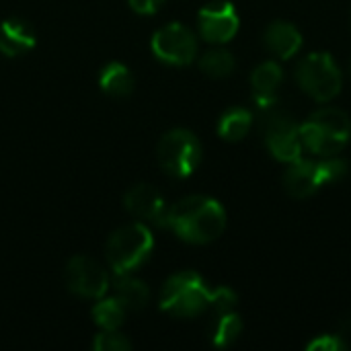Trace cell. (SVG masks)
<instances>
[{"label":"cell","mask_w":351,"mask_h":351,"mask_svg":"<svg viewBox=\"0 0 351 351\" xmlns=\"http://www.w3.org/2000/svg\"><path fill=\"white\" fill-rule=\"evenodd\" d=\"M237 296L228 288L210 290L202 276L183 271L167 280L160 292V308L177 319H191L212 308L214 313L232 311Z\"/></svg>","instance_id":"cell-1"},{"label":"cell","mask_w":351,"mask_h":351,"mask_svg":"<svg viewBox=\"0 0 351 351\" xmlns=\"http://www.w3.org/2000/svg\"><path fill=\"white\" fill-rule=\"evenodd\" d=\"M167 228H171L179 239L187 243L206 245L216 241L224 232L226 212L212 197L191 195L169 208Z\"/></svg>","instance_id":"cell-2"},{"label":"cell","mask_w":351,"mask_h":351,"mask_svg":"<svg viewBox=\"0 0 351 351\" xmlns=\"http://www.w3.org/2000/svg\"><path fill=\"white\" fill-rule=\"evenodd\" d=\"M351 136L350 117L335 107H323L315 111L302 125V146L317 156H333L341 152Z\"/></svg>","instance_id":"cell-3"},{"label":"cell","mask_w":351,"mask_h":351,"mask_svg":"<svg viewBox=\"0 0 351 351\" xmlns=\"http://www.w3.org/2000/svg\"><path fill=\"white\" fill-rule=\"evenodd\" d=\"M154 249V239L144 222H134L115 230L107 241V261L109 267L119 274H132L142 267Z\"/></svg>","instance_id":"cell-4"},{"label":"cell","mask_w":351,"mask_h":351,"mask_svg":"<svg viewBox=\"0 0 351 351\" xmlns=\"http://www.w3.org/2000/svg\"><path fill=\"white\" fill-rule=\"evenodd\" d=\"M348 173V162L341 158L325 156L323 160H296L284 175V187L286 191L296 197H308L315 191H319L323 185L343 179Z\"/></svg>","instance_id":"cell-5"},{"label":"cell","mask_w":351,"mask_h":351,"mask_svg":"<svg viewBox=\"0 0 351 351\" xmlns=\"http://www.w3.org/2000/svg\"><path fill=\"white\" fill-rule=\"evenodd\" d=\"M296 80L315 101L327 103L341 90V70L329 53H308L296 66Z\"/></svg>","instance_id":"cell-6"},{"label":"cell","mask_w":351,"mask_h":351,"mask_svg":"<svg viewBox=\"0 0 351 351\" xmlns=\"http://www.w3.org/2000/svg\"><path fill=\"white\" fill-rule=\"evenodd\" d=\"M156 156L165 173L177 179H185L197 169L202 160V144L189 130H171L160 138Z\"/></svg>","instance_id":"cell-7"},{"label":"cell","mask_w":351,"mask_h":351,"mask_svg":"<svg viewBox=\"0 0 351 351\" xmlns=\"http://www.w3.org/2000/svg\"><path fill=\"white\" fill-rule=\"evenodd\" d=\"M263 140L267 150L282 162H296L302 158V138H300V125H296V121L282 113L276 111L274 107L267 109V113L263 115Z\"/></svg>","instance_id":"cell-8"},{"label":"cell","mask_w":351,"mask_h":351,"mask_svg":"<svg viewBox=\"0 0 351 351\" xmlns=\"http://www.w3.org/2000/svg\"><path fill=\"white\" fill-rule=\"evenodd\" d=\"M152 51L167 64L187 66L197 56V39L185 25L171 23L152 35Z\"/></svg>","instance_id":"cell-9"},{"label":"cell","mask_w":351,"mask_h":351,"mask_svg":"<svg viewBox=\"0 0 351 351\" xmlns=\"http://www.w3.org/2000/svg\"><path fill=\"white\" fill-rule=\"evenodd\" d=\"M66 284L76 296L99 300L109 290V276L95 259L76 255L66 265Z\"/></svg>","instance_id":"cell-10"},{"label":"cell","mask_w":351,"mask_h":351,"mask_svg":"<svg viewBox=\"0 0 351 351\" xmlns=\"http://www.w3.org/2000/svg\"><path fill=\"white\" fill-rule=\"evenodd\" d=\"M199 35L210 43H226L239 31V14L226 0L206 4L197 14Z\"/></svg>","instance_id":"cell-11"},{"label":"cell","mask_w":351,"mask_h":351,"mask_svg":"<svg viewBox=\"0 0 351 351\" xmlns=\"http://www.w3.org/2000/svg\"><path fill=\"white\" fill-rule=\"evenodd\" d=\"M125 210L142 222H150L156 226H167L169 208L162 195L152 185H136L125 193Z\"/></svg>","instance_id":"cell-12"},{"label":"cell","mask_w":351,"mask_h":351,"mask_svg":"<svg viewBox=\"0 0 351 351\" xmlns=\"http://www.w3.org/2000/svg\"><path fill=\"white\" fill-rule=\"evenodd\" d=\"M282 78H284V72L280 68V64L276 62H263L261 66H257L251 74V84H253V97H255V103L267 111L271 107H276V93H278V86L282 84Z\"/></svg>","instance_id":"cell-13"},{"label":"cell","mask_w":351,"mask_h":351,"mask_svg":"<svg viewBox=\"0 0 351 351\" xmlns=\"http://www.w3.org/2000/svg\"><path fill=\"white\" fill-rule=\"evenodd\" d=\"M263 41H265V47L269 51H274L282 60H288V58L296 56V51L302 47V35H300V31L294 25L284 23V21L271 23L265 29Z\"/></svg>","instance_id":"cell-14"},{"label":"cell","mask_w":351,"mask_h":351,"mask_svg":"<svg viewBox=\"0 0 351 351\" xmlns=\"http://www.w3.org/2000/svg\"><path fill=\"white\" fill-rule=\"evenodd\" d=\"M35 45V33L21 19H6L0 25V51L8 58L21 56Z\"/></svg>","instance_id":"cell-15"},{"label":"cell","mask_w":351,"mask_h":351,"mask_svg":"<svg viewBox=\"0 0 351 351\" xmlns=\"http://www.w3.org/2000/svg\"><path fill=\"white\" fill-rule=\"evenodd\" d=\"M115 298L125 306V311H142L148 304L150 292L142 280L132 278V274H119L115 282Z\"/></svg>","instance_id":"cell-16"},{"label":"cell","mask_w":351,"mask_h":351,"mask_svg":"<svg viewBox=\"0 0 351 351\" xmlns=\"http://www.w3.org/2000/svg\"><path fill=\"white\" fill-rule=\"evenodd\" d=\"M99 84L111 97H128L134 90V78L130 70L119 62H111L101 70Z\"/></svg>","instance_id":"cell-17"},{"label":"cell","mask_w":351,"mask_h":351,"mask_svg":"<svg viewBox=\"0 0 351 351\" xmlns=\"http://www.w3.org/2000/svg\"><path fill=\"white\" fill-rule=\"evenodd\" d=\"M253 125V115L251 111L247 109H228L222 117H220V123H218V134L228 140V142H239L243 140L249 130Z\"/></svg>","instance_id":"cell-18"},{"label":"cell","mask_w":351,"mask_h":351,"mask_svg":"<svg viewBox=\"0 0 351 351\" xmlns=\"http://www.w3.org/2000/svg\"><path fill=\"white\" fill-rule=\"evenodd\" d=\"M93 319L103 331H117L125 321V306L117 298H99L93 306Z\"/></svg>","instance_id":"cell-19"},{"label":"cell","mask_w":351,"mask_h":351,"mask_svg":"<svg viewBox=\"0 0 351 351\" xmlns=\"http://www.w3.org/2000/svg\"><path fill=\"white\" fill-rule=\"evenodd\" d=\"M241 331H243V323L239 315H234L232 311L216 313V323L212 329V343L216 348H228L239 339Z\"/></svg>","instance_id":"cell-20"},{"label":"cell","mask_w":351,"mask_h":351,"mask_svg":"<svg viewBox=\"0 0 351 351\" xmlns=\"http://www.w3.org/2000/svg\"><path fill=\"white\" fill-rule=\"evenodd\" d=\"M237 62L226 49H210L199 58V68L210 78H226L232 74Z\"/></svg>","instance_id":"cell-21"},{"label":"cell","mask_w":351,"mask_h":351,"mask_svg":"<svg viewBox=\"0 0 351 351\" xmlns=\"http://www.w3.org/2000/svg\"><path fill=\"white\" fill-rule=\"evenodd\" d=\"M93 348L97 351H125L132 348L130 339L117 331H103L95 337Z\"/></svg>","instance_id":"cell-22"},{"label":"cell","mask_w":351,"mask_h":351,"mask_svg":"<svg viewBox=\"0 0 351 351\" xmlns=\"http://www.w3.org/2000/svg\"><path fill=\"white\" fill-rule=\"evenodd\" d=\"M346 343L337 335H323L308 343V351H343Z\"/></svg>","instance_id":"cell-23"},{"label":"cell","mask_w":351,"mask_h":351,"mask_svg":"<svg viewBox=\"0 0 351 351\" xmlns=\"http://www.w3.org/2000/svg\"><path fill=\"white\" fill-rule=\"evenodd\" d=\"M128 2L138 14H154L165 4V0H128Z\"/></svg>","instance_id":"cell-24"}]
</instances>
